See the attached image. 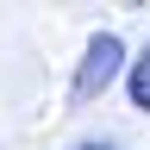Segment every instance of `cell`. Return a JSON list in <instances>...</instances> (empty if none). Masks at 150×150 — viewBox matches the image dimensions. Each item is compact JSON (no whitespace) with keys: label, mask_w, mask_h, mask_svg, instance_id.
<instances>
[{"label":"cell","mask_w":150,"mask_h":150,"mask_svg":"<svg viewBox=\"0 0 150 150\" xmlns=\"http://www.w3.org/2000/svg\"><path fill=\"white\" fill-rule=\"evenodd\" d=\"M75 150H112V144L106 138H88V144H75Z\"/></svg>","instance_id":"3957f363"},{"label":"cell","mask_w":150,"mask_h":150,"mask_svg":"<svg viewBox=\"0 0 150 150\" xmlns=\"http://www.w3.org/2000/svg\"><path fill=\"white\" fill-rule=\"evenodd\" d=\"M125 94H131V106H138V112H150V44H144L138 63H125Z\"/></svg>","instance_id":"7a4b0ae2"},{"label":"cell","mask_w":150,"mask_h":150,"mask_svg":"<svg viewBox=\"0 0 150 150\" xmlns=\"http://www.w3.org/2000/svg\"><path fill=\"white\" fill-rule=\"evenodd\" d=\"M119 69H125V44L112 31H94L88 50H81V69H75V100H100L119 81Z\"/></svg>","instance_id":"6da1fadb"}]
</instances>
